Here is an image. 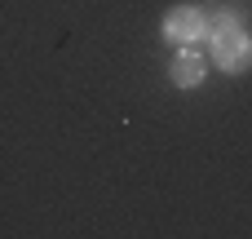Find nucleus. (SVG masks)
<instances>
[{"mask_svg": "<svg viewBox=\"0 0 252 239\" xmlns=\"http://www.w3.org/2000/svg\"><path fill=\"white\" fill-rule=\"evenodd\" d=\"M213 58H217V67L221 71H248L252 67V40L244 27H221V31H213Z\"/></svg>", "mask_w": 252, "mask_h": 239, "instance_id": "nucleus-1", "label": "nucleus"}, {"mask_svg": "<svg viewBox=\"0 0 252 239\" xmlns=\"http://www.w3.org/2000/svg\"><path fill=\"white\" fill-rule=\"evenodd\" d=\"M204 71H208V62H204L195 49H186V44H182V53L173 58V84H182V89H195V84L204 80Z\"/></svg>", "mask_w": 252, "mask_h": 239, "instance_id": "nucleus-3", "label": "nucleus"}, {"mask_svg": "<svg viewBox=\"0 0 252 239\" xmlns=\"http://www.w3.org/2000/svg\"><path fill=\"white\" fill-rule=\"evenodd\" d=\"M164 35H168L173 44H195L199 35H208V27H204V9H195V4H177V9H168V18H164Z\"/></svg>", "mask_w": 252, "mask_h": 239, "instance_id": "nucleus-2", "label": "nucleus"}]
</instances>
